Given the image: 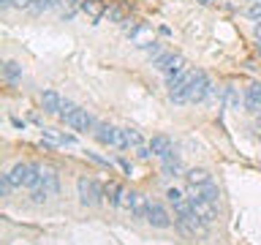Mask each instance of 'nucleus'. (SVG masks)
Returning <instances> with one entry per match:
<instances>
[{"label": "nucleus", "mask_w": 261, "mask_h": 245, "mask_svg": "<svg viewBox=\"0 0 261 245\" xmlns=\"http://www.w3.org/2000/svg\"><path fill=\"white\" fill-rule=\"evenodd\" d=\"M76 193H79V202L85 204V207H95V204H101L103 188L98 185L93 177H79L76 180Z\"/></svg>", "instance_id": "1"}, {"label": "nucleus", "mask_w": 261, "mask_h": 245, "mask_svg": "<svg viewBox=\"0 0 261 245\" xmlns=\"http://www.w3.org/2000/svg\"><path fill=\"white\" fill-rule=\"evenodd\" d=\"M174 220H177L179 232L188 234V237H196V234L204 237V234H207V224H204V220H201L199 215H196L193 210H191V212H185V215H177Z\"/></svg>", "instance_id": "2"}, {"label": "nucleus", "mask_w": 261, "mask_h": 245, "mask_svg": "<svg viewBox=\"0 0 261 245\" xmlns=\"http://www.w3.org/2000/svg\"><path fill=\"white\" fill-rule=\"evenodd\" d=\"M95 139L101 144H109V147H122V128H114L109 122H98L95 126Z\"/></svg>", "instance_id": "3"}, {"label": "nucleus", "mask_w": 261, "mask_h": 245, "mask_svg": "<svg viewBox=\"0 0 261 245\" xmlns=\"http://www.w3.org/2000/svg\"><path fill=\"white\" fill-rule=\"evenodd\" d=\"M210 93H212V85H210L207 74H204V71H193V79H191V104H201Z\"/></svg>", "instance_id": "4"}, {"label": "nucleus", "mask_w": 261, "mask_h": 245, "mask_svg": "<svg viewBox=\"0 0 261 245\" xmlns=\"http://www.w3.org/2000/svg\"><path fill=\"white\" fill-rule=\"evenodd\" d=\"M65 126L73 128V131H79V134H87V131H95L98 122L93 120V114H90L87 109H82V106H79V109L73 112L68 120H65Z\"/></svg>", "instance_id": "5"}, {"label": "nucleus", "mask_w": 261, "mask_h": 245, "mask_svg": "<svg viewBox=\"0 0 261 245\" xmlns=\"http://www.w3.org/2000/svg\"><path fill=\"white\" fill-rule=\"evenodd\" d=\"M152 65L163 74H177L185 68V57L182 55H174V52H163L158 60H152Z\"/></svg>", "instance_id": "6"}, {"label": "nucleus", "mask_w": 261, "mask_h": 245, "mask_svg": "<svg viewBox=\"0 0 261 245\" xmlns=\"http://www.w3.org/2000/svg\"><path fill=\"white\" fill-rule=\"evenodd\" d=\"M144 220H147L150 226H155V229H169V226H171V215L166 212V207H163V204H158V202H150Z\"/></svg>", "instance_id": "7"}, {"label": "nucleus", "mask_w": 261, "mask_h": 245, "mask_svg": "<svg viewBox=\"0 0 261 245\" xmlns=\"http://www.w3.org/2000/svg\"><path fill=\"white\" fill-rule=\"evenodd\" d=\"M191 207H193V212L204 220V224H215V220H218V204L201 199V196H193V199H191Z\"/></svg>", "instance_id": "8"}, {"label": "nucleus", "mask_w": 261, "mask_h": 245, "mask_svg": "<svg viewBox=\"0 0 261 245\" xmlns=\"http://www.w3.org/2000/svg\"><path fill=\"white\" fill-rule=\"evenodd\" d=\"M130 44L134 46H139V49H150L152 44H155V30L150 28V24H139V30L130 36Z\"/></svg>", "instance_id": "9"}, {"label": "nucleus", "mask_w": 261, "mask_h": 245, "mask_svg": "<svg viewBox=\"0 0 261 245\" xmlns=\"http://www.w3.org/2000/svg\"><path fill=\"white\" fill-rule=\"evenodd\" d=\"M60 106H63V98L57 90H44L41 93V109L46 114H60Z\"/></svg>", "instance_id": "10"}, {"label": "nucleus", "mask_w": 261, "mask_h": 245, "mask_svg": "<svg viewBox=\"0 0 261 245\" xmlns=\"http://www.w3.org/2000/svg\"><path fill=\"white\" fill-rule=\"evenodd\" d=\"M150 150H152V155H158V158H169V155H174L171 139H169V136H163V134H158V136H152V139H150Z\"/></svg>", "instance_id": "11"}, {"label": "nucleus", "mask_w": 261, "mask_h": 245, "mask_svg": "<svg viewBox=\"0 0 261 245\" xmlns=\"http://www.w3.org/2000/svg\"><path fill=\"white\" fill-rule=\"evenodd\" d=\"M82 11H85L87 19L95 24L106 16V6H103V0H82Z\"/></svg>", "instance_id": "12"}, {"label": "nucleus", "mask_w": 261, "mask_h": 245, "mask_svg": "<svg viewBox=\"0 0 261 245\" xmlns=\"http://www.w3.org/2000/svg\"><path fill=\"white\" fill-rule=\"evenodd\" d=\"M38 188H44L49 196H57V191H60V180H57V175L52 169L41 166V183H38Z\"/></svg>", "instance_id": "13"}, {"label": "nucleus", "mask_w": 261, "mask_h": 245, "mask_svg": "<svg viewBox=\"0 0 261 245\" xmlns=\"http://www.w3.org/2000/svg\"><path fill=\"white\" fill-rule=\"evenodd\" d=\"M245 106H248V112H253V114L261 112V82H256V85H250L245 90Z\"/></svg>", "instance_id": "14"}, {"label": "nucleus", "mask_w": 261, "mask_h": 245, "mask_svg": "<svg viewBox=\"0 0 261 245\" xmlns=\"http://www.w3.org/2000/svg\"><path fill=\"white\" fill-rule=\"evenodd\" d=\"M223 101L228 109H240V106H245V95H240V87L237 85H226L223 87Z\"/></svg>", "instance_id": "15"}, {"label": "nucleus", "mask_w": 261, "mask_h": 245, "mask_svg": "<svg viewBox=\"0 0 261 245\" xmlns=\"http://www.w3.org/2000/svg\"><path fill=\"white\" fill-rule=\"evenodd\" d=\"M185 180H188V185L201 188V185L212 183V175H210L207 169H188V172H185Z\"/></svg>", "instance_id": "16"}, {"label": "nucleus", "mask_w": 261, "mask_h": 245, "mask_svg": "<svg viewBox=\"0 0 261 245\" xmlns=\"http://www.w3.org/2000/svg\"><path fill=\"white\" fill-rule=\"evenodd\" d=\"M122 191H125V188H122L120 183H114V180H109V183L103 185V196L109 199L112 207H120V196H122Z\"/></svg>", "instance_id": "17"}, {"label": "nucleus", "mask_w": 261, "mask_h": 245, "mask_svg": "<svg viewBox=\"0 0 261 245\" xmlns=\"http://www.w3.org/2000/svg\"><path fill=\"white\" fill-rule=\"evenodd\" d=\"M147 207H150V199L144 193L134 191V207H130V215L134 218H147Z\"/></svg>", "instance_id": "18"}, {"label": "nucleus", "mask_w": 261, "mask_h": 245, "mask_svg": "<svg viewBox=\"0 0 261 245\" xmlns=\"http://www.w3.org/2000/svg\"><path fill=\"white\" fill-rule=\"evenodd\" d=\"M144 144V136L139 134L136 128H122V147H142Z\"/></svg>", "instance_id": "19"}, {"label": "nucleus", "mask_w": 261, "mask_h": 245, "mask_svg": "<svg viewBox=\"0 0 261 245\" xmlns=\"http://www.w3.org/2000/svg\"><path fill=\"white\" fill-rule=\"evenodd\" d=\"M3 77H6L8 82H19V79H22V65L16 63V60H8V63L3 65Z\"/></svg>", "instance_id": "20"}, {"label": "nucleus", "mask_w": 261, "mask_h": 245, "mask_svg": "<svg viewBox=\"0 0 261 245\" xmlns=\"http://www.w3.org/2000/svg\"><path fill=\"white\" fill-rule=\"evenodd\" d=\"M163 175H166V177H179V175H182V166H179V161L174 158V155L163 158Z\"/></svg>", "instance_id": "21"}, {"label": "nucleus", "mask_w": 261, "mask_h": 245, "mask_svg": "<svg viewBox=\"0 0 261 245\" xmlns=\"http://www.w3.org/2000/svg\"><path fill=\"white\" fill-rule=\"evenodd\" d=\"M199 196L201 199H207V202H212V204H218V199H220V191L212 183H207V185H201L199 188Z\"/></svg>", "instance_id": "22"}, {"label": "nucleus", "mask_w": 261, "mask_h": 245, "mask_svg": "<svg viewBox=\"0 0 261 245\" xmlns=\"http://www.w3.org/2000/svg\"><path fill=\"white\" fill-rule=\"evenodd\" d=\"M36 3L38 0H0V8H24V11H30Z\"/></svg>", "instance_id": "23"}, {"label": "nucleus", "mask_w": 261, "mask_h": 245, "mask_svg": "<svg viewBox=\"0 0 261 245\" xmlns=\"http://www.w3.org/2000/svg\"><path fill=\"white\" fill-rule=\"evenodd\" d=\"M76 11H82V0H65L63 3V19H71Z\"/></svg>", "instance_id": "24"}, {"label": "nucleus", "mask_w": 261, "mask_h": 245, "mask_svg": "<svg viewBox=\"0 0 261 245\" xmlns=\"http://www.w3.org/2000/svg\"><path fill=\"white\" fill-rule=\"evenodd\" d=\"M245 16L253 22H261V0H256V3H250L248 8H245Z\"/></svg>", "instance_id": "25"}, {"label": "nucleus", "mask_w": 261, "mask_h": 245, "mask_svg": "<svg viewBox=\"0 0 261 245\" xmlns=\"http://www.w3.org/2000/svg\"><path fill=\"white\" fill-rule=\"evenodd\" d=\"M166 199L174 204V207H177V204H182V202H188V199H185V193H182V191H177V188H169V191H166Z\"/></svg>", "instance_id": "26"}, {"label": "nucleus", "mask_w": 261, "mask_h": 245, "mask_svg": "<svg viewBox=\"0 0 261 245\" xmlns=\"http://www.w3.org/2000/svg\"><path fill=\"white\" fill-rule=\"evenodd\" d=\"M76 109H79V106L73 104V101H63V106H60V120L65 122V120H68V117H71V114L76 112Z\"/></svg>", "instance_id": "27"}, {"label": "nucleus", "mask_w": 261, "mask_h": 245, "mask_svg": "<svg viewBox=\"0 0 261 245\" xmlns=\"http://www.w3.org/2000/svg\"><path fill=\"white\" fill-rule=\"evenodd\" d=\"M120 207L130 212V207H134V191H122V196H120Z\"/></svg>", "instance_id": "28"}, {"label": "nucleus", "mask_w": 261, "mask_h": 245, "mask_svg": "<svg viewBox=\"0 0 261 245\" xmlns=\"http://www.w3.org/2000/svg\"><path fill=\"white\" fill-rule=\"evenodd\" d=\"M122 22H125V24H122V30H125V36H128V38L134 36V33L139 30V24H142L139 19H122Z\"/></svg>", "instance_id": "29"}, {"label": "nucleus", "mask_w": 261, "mask_h": 245, "mask_svg": "<svg viewBox=\"0 0 261 245\" xmlns=\"http://www.w3.org/2000/svg\"><path fill=\"white\" fill-rule=\"evenodd\" d=\"M30 199L36 202V204H44L49 199V193L44 191V188H33V193H30Z\"/></svg>", "instance_id": "30"}, {"label": "nucleus", "mask_w": 261, "mask_h": 245, "mask_svg": "<svg viewBox=\"0 0 261 245\" xmlns=\"http://www.w3.org/2000/svg\"><path fill=\"white\" fill-rule=\"evenodd\" d=\"M106 16H109V22H122V8L120 6L106 8Z\"/></svg>", "instance_id": "31"}, {"label": "nucleus", "mask_w": 261, "mask_h": 245, "mask_svg": "<svg viewBox=\"0 0 261 245\" xmlns=\"http://www.w3.org/2000/svg\"><path fill=\"white\" fill-rule=\"evenodd\" d=\"M87 158H93L95 163H101V166H109V161H106V158H101V155H95V153H87Z\"/></svg>", "instance_id": "32"}, {"label": "nucleus", "mask_w": 261, "mask_h": 245, "mask_svg": "<svg viewBox=\"0 0 261 245\" xmlns=\"http://www.w3.org/2000/svg\"><path fill=\"white\" fill-rule=\"evenodd\" d=\"M117 163H120V169H122V172H130V163H128L125 158H120Z\"/></svg>", "instance_id": "33"}, {"label": "nucleus", "mask_w": 261, "mask_h": 245, "mask_svg": "<svg viewBox=\"0 0 261 245\" xmlns=\"http://www.w3.org/2000/svg\"><path fill=\"white\" fill-rule=\"evenodd\" d=\"M199 3H201V6H212L215 0H199Z\"/></svg>", "instance_id": "34"}, {"label": "nucleus", "mask_w": 261, "mask_h": 245, "mask_svg": "<svg viewBox=\"0 0 261 245\" xmlns=\"http://www.w3.org/2000/svg\"><path fill=\"white\" fill-rule=\"evenodd\" d=\"M256 126H258V128H261V112H258V114H256Z\"/></svg>", "instance_id": "35"}, {"label": "nucleus", "mask_w": 261, "mask_h": 245, "mask_svg": "<svg viewBox=\"0 0 261 245\" xmlns=\"http://www.w3.org/2000/svg\"><path fill=\"white\" fill-rule=\"evenodd\" d=\"M258 36H261V22L256 24V38H258Z\"/></svg>", "instance_id": "36"}, {"label": "nucleus", "mask_w": 261, "mask_h": 245, "mask_svg": "<svg viewBox=\"0 0 261 245\" xmlns=\"http://www.w3.org/2000/svg\"><path fill=\"white\" fill-rule=\"evenodd\" d=\"M256 41H258V44H256V49H258V55H261V36H258Z\"/></svg>", "instance_id": "37"}, {"label": "nucleus", "mask_w": 261, "mask_h": 245, "mask_svg": "<svg viewBox=\"0 0 261 245\" xmlns=\"http://www.w3.org/2000/svg\"><path fill=\"white\" fill-rule=\"evenodd\" d=\"M250 3H256V0H250Z\"/></svg>", "instance_id": "38"}]
</instances>
